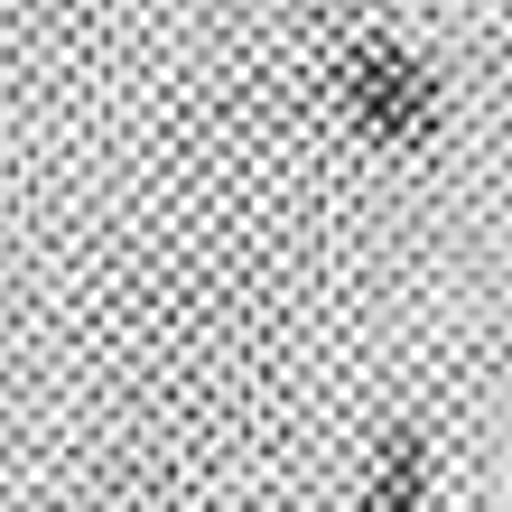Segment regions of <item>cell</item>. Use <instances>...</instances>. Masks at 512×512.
<instances>
[{
  "instance_id": "obj_2",
  "label": "cell",
  "mask_w": 512,
  "mask_h": 512,
  "mask_svg": "<svg viewBox=\"0 0 512 512\" xmlns=\"http://www.w3.org/2000/svg\"><path fill=\"white\" fill-rule=\"evenodd\" d=\"M354 512H438V447H429L419 419H391V429H382Z\"/></svg>"
},
{
  "instance_id": "obj_1",
  "label": "cell",
  "mask_w": 512,
  "mask_h": 512,
  "mask_svg": "<svg viewBox=\"0 0 512 512\" xmlns=\"http://www.w3.org/2000/svg\"><path fill=\"white\" fill-rule=\"evenodd\" d=\"M326 94H336V122L354 140H373V149H419L447 112L438 66L401 38H354L336 56V75H326Z\"/></svg>"
},
{
  "instance_id": "obj_3",
  "label": "cell",
  "mask_w": 512,
  "mask_h": 512,
  "mask_svg": "<svg viewBox=\"0 0 512 512\" xmlns=\"http://www.w3.org/2000/svg\"><path fill=\"white\" fill-rule=\"evenodd\" d=\"M364 10H382V0H364Z\"/></svg>"
}]
</instances>
